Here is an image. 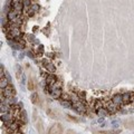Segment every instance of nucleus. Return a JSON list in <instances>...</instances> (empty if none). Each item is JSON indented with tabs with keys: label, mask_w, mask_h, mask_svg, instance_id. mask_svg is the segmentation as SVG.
<instances>
[{
	"label": "nucleus",
	"mask_w": 134,
	"mask_h": 134,
	"mask_svg": "<svg viewBox=\"0 0 134 134\" xmlns=\"http://www.w3.org/2000/svg\"><path fill=\"white\" fill-rule=\"evenodd\" d=\"M17 17H18V14H17V11L14 10V9H10L8 11V14H7V18H8L9 22H14L17 19Z\"/></svg>",
	"instance_id": "0eeeda50"
},
{
	"label": "nucleus",
	"mask_w": 134,
	"mask_h": 134,
	"mask_svg": "<svg viewBox=\"0 0 134 134\" xmlns=\"http://www.w3.org/2000/svg\"><path fill=\"white\" fill-rule=\"evenodd\" d=\"M1 95L5 96V97H11V96L16 95V91L12 87V85L9 84L5 89H1Z\"/></svg>",
	"instance_id": "f03ea898"
},
{
	"label": "nucleus",
	"mask_w": 134,
	"mask_h": 134,
	"mask_svg": "<svg viewBox=\"0 0 134 134\" xmlns=\"http://www.w3.org/2000/svg\"><path fill=\"white\" fill-rule=\"evenodd\" d=\"M9 85V81L7 79V77H1L0 78V87L1 89H5Z\"/></svg>",
	"instance_id": "9d476101"
},
{
	"label": "nucleus",
	"mask_w": 134,
	"mask_h": 134,
	"mask_svg": "<svg viewBox=\"0 0 134 134\" xmlns=\"http://www.w3.org/2000/svg\"><path fill=\"white\" fill-rule=\"evenodd\" d=\"M22 75H24V74H22V69H21L20 65H16V77H17V79L20 81Z\"/></svg>",
	"instance_id": "f8f14e48"
},
{
	"label": "nucleus",
	"mask_w": 134,
	"mask_h": 134,
	"mask_svg": "<svg viewBox=\"0 0 134 134\" xmlns=\"http://www.w3.org/2000/svg\"><path fill=\"white\" fill-rule=\"evenodd\" d=\"M22 58H24V54H20L19 55V59H22Z\"/></svg>",
	"instance_id": "4be33fe9"
},
{
	"label": "nucleus",
	"mask_w": 134,
	"mask_h": 134,
	"mask_svg": "<svg viewBox=\"0 0 134 134\" xmlns=\"http://www.w3.org/2000/svg\"><path fill=\"white\" fill-rule=\"evenodd\" d=\"M61 104L65 109H73V103L70 102V100H62Z\"/></svg>",
	"instance_id": "4468645a"
},
{
	"label": "nucleus",
	"mask_w": 134,
	"mask_h": 134,
	"mask_svg": "<svg viewBox=\"0 0 134 134\" xmlns=\"http://www.w3.org/2000/svg\"><path fill=\"white\" fill-rule=\"evenodd\" d=\"M29 8H30L32 11H34V12H38V11L40 10V6L38 5V3H32V5L30 6V7H29Z\"/></svg>",
	"instance_id": "dca6fc26"
},
{
	"label": "nucleus",
	"mask_w": 134,
	"mask_h": 134,
	"mask_svg": "<svg viewBox=\"0 0 134 134\" xmlns=\"http://www.w3.org/2000/svg\"><path fill=\"white\" fill-rule=\"evenodd\" d=\"M122 98H123V104H129L131 102V93H124V94H122Z\"/></svg>",
	"instance_id": "1a4fd4ad"
},
{
	"label": "nucleus",
	"mask_w": 134,
	"mask_h": 134,
	"mask_svg": "<svg viewBox=\"0 0 134 134\" xmlns=\"http://www.w3.org/2000/svg\"><path fill=\"white\" fill-rule=\"evenodd\" d=\"M22 5L25 8H29L31 6V0H22Z\"/></svg>",
	"instance_id": "f3484780"
},
{
	"label": "nucleus",
	"mask_w": 134,
	"mask_h": 134,
	"mask_svg": "<svg viewBox=\"0 0 134 134\" xmlns=\"http://www.w3.org/2000/svg\"><path fill=\"white\" fill-rule=\"evenodd\" d=\"M112 100H113L114 104H116V105L120 107L122 104H123V98H122V94H115L113 97H112Z\"/></svg>",
	"instance_id": "6e6552de"
},
{
	"label": "nucleus",
	"mask_w": 134,
	"mask_h": 134,
	"mask_svg": "<svg viewBox=\"0 0 134 134\" xmlns=\"http://www.w3.org/2000/svg\"><path fill=\"white\" fill-rule=\"evenodd\" d=\"M27 88L29 89V91H34V89L36 88V85H35V82H34V79H29L28 81V85H27Z\"/></svg>",
	"instance_id": "2eb2a0df"
},
{
	"label": "nucleus",
	"mask_w": 134,
	"mask_h": 134,
	"mask_svg": "<svg viewBox=\"0 0 134 134\" xmlns=\"http://www.w3.org/2000/svg\"><path fill=\"white\" fill-rule=\"evenodd\" d=\"M98 123H99V124H102V123H104V117H99Z\"/></svg>",
	"instance_id": "aec40b11"
},
{
	"label": "nucleus",
	"mask_w": 134,
	"mask_h": 134,
	"mask_svg": "<svg viewBox=\"0 0 134 134\" xmlns=\"http://www.w3.org/2000/svg\"><path fill=\"white\" fill-rule=\"evenodd\" d=\"M6 77H7V79H8V81H10V76H9L8 73H6Z\"/></svg>",
	"instance_id": "412c9836"
},
{
	"label": "nucleus",
	"mask_w": 134,
	"mask_h": 134,
	"mask_svg": "<svg viewBox=\"0 0 134 134\" xmlns=\"http://www.w3.org/2000/svg\"><path fill=\"white\" fill-rule=\"evenodd\" d=\"M47 114L49 115L50 117H53V118H55V117H56V115L53 113V111H51V110H48V111H47Z\"/></svg>",
	"instance_id": "a211bd4d"
},
{
	"label": "nucleus",
	"mask_w": 134,
	"mask_h": 134,
	"mask_svg": "<svg viewBox=\"0 0 134 134\" xmlns=\"http://www.w3.org/2000/svg\"><path fill=\"white\" fill-rule=\"evenodd\" d=\"M62 94H63L62 88H55V89H50V91H49V95H50L53 98H56V99H59V98H61Z\"/></svg>",
	"instance_id": "423d86ee"
},
{
	"label": "nucleus",
	"mask_w": 134,
	"mask_h": 134,
	"mask_svg": "<svg viewBox=\"0 0 134 134\" xmlns=\"http://www.w3.org/2000/svg\"><path fill=\"white\" fill-rule=\"evenodd\" d=\"M63 128L61 124H54L48 131V134H62Z\"/></svg>",
	"instance_id": "39448f33"
},
{
	"label": "nucleus",
	"mask_w": 134,
	"mask_h": 134,
	"mask_svg": "<svg viewBox=\"0 0 134 134\" xmlns=\"http://www.w3.org/2000/svg\"><path fill=\"white\" fill-rule=\"evenodd\" d=\"M104 107L107 110V112L109 113H112V114H114V113H116L117 110H118V106L116 105V104H114L113 103V100H112V98H107L106 100H104Z\"/></svg>",
	"instance_id": "f257e3e1"
},
{
	"label": "nucleus",
	"mask_w": 134,
	"mask_h": 134,
	"mask_svg": "<svg viewBox=\"0 0 134 134\" xmlns=\"http://www.w3.org/2000/svg\"><path fill=\"white\" fill-rule=\"evenodd\" d=\"M43 66L46 68L47 72H49V73H55V70H56L55 66L51 64L48 59H43Z\"/></svg>",
	"instance_id": "20e7f679"
},
{
	"label": "nucleus",
	"mask_w": 134,
	"mask_h": 134,
	"mask_svg": "<svg viewBox=\"0 0 134 134\" xmlns=\"http://www.w3.org/2000/svg\"><path fill=\"white\" fill-rule=\"evenodd\" d=\"M96 114H97L99 117H104L105 115H107V110L105 107H100V109L96 110Z\"/></svg>",
	"instance_id": "9b49d317"
},
{
	"label": "nucleus",
	"mask_w": 134,
	"mask_h": 134,
	"mask_svg": "<svg viewBox=\"0 0 134 134\" xmlns=\"http://www.w3.org/2000/svg\"><path fill=\"white\" fill-rule=\"evenodd\" d=\"M57 81H58V78L54 74H48V76L45 78V83H46L47 86H53Z\"/></svg>",
	"instance_id": "7ed1b4c3"
},
{
	"label": "nucleus",
	"mask_w": 134,
	"mask_h": 134,
	"mask_svg": "<svg viewBox=\"0 0 134 134\" xmlns=\"http://www.w3.org/2000/svg\"><path fill=\"white\" fill-rule=\"evenodd\" d=\"M1 77H5V72H3V66L1 65V67H0V78Z\"/></svg>",
	"instance_id": "6ab92c4d"
},
{
	"label": "nucleus",
	"mask_w": 134,
	"mask_h": 134,
	"mask_svg": "<svg viewBox=\"0 0 134 134\" xmlns=\"http://www.w3.org/2000/svg\"><path fill=\"white\" fill-rule=\"evenodd\" d=\"M30 99H31V103L32 104H37L39 102V95L38 93H32L30 95Z\"/></svg>",
	"instance_id": "ddd939ff"
}]
</instances>
